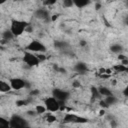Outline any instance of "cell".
<instances>
[{
  "mask_svg": "<svg viewBox=\"0 0 128 128\" xmlns=\"http://www.w3.org/2000/svg\"><path fill=\"white\" fill-rule=\"evenodd\" d=\"M29 24H27L25 21H22V20H18V19H14L12 20L11 22V25H10V31L11 33L14 35V37H17V36H20L25 30H26V27L28 26Z\"/></svg>",
  "mask_w": 128,
  "mask_h": 128,
  "instance_id": "obj_1",
  "label": "cell"
},
{
  "mask_svg": "<svg viewBox=\"0 0 128 128\" xmlns=\"http://www.w3.org/2000/svg\"><path fill=\"white\" fill-rule=\"evenodd\" d=\"M10 128H28V122L20 115L14 114L9 119Z\"/></svg>",
  "mask_w": 128,
  "mask_h": 128,
  "instance_id": "obj_2",
  "label": "cell"
},
{
  "mask_svg": "<svg viewBox=\"0 0 128 128\" xmlns=\"http://www.w3.org/2000/svg\"><path fill=\"white\" fill-rule=\"evenodd\" d=\"M26 49L31 53H44L46 51V46L38 40H32L26 46Z\"/></svg>",
  "mask_w": 128,
  "mask_h": 128,
  "instance_id": "obj_3",
  "label": "cell"
},
{
  "mask_svg": "<svg viewBox=\"0 0 128 128\" xmlns=\"http://www.w3.org/2000/svg\"><path fill=\"white\" fill-rule=\"evenodd\" d=\"M44 106H45L46 110H48L50 112H57L60 110V102L52 96L47 97L44 100Z\"/></svg>",
  "mask_w": 128,
  "mask_h": 128,
  "instance_id": "obj_4",
  "label": "cell"
},
{
  "mask_svg": "<svg viewBox=\"0 0 128 128\" xmlns=\"http://www.w3.org/2000/svg\"><path fill=\"white\" fill-rule=\"evenodd\" d=\"M23 61L29 67H34V66H37L38 64H40V61H39L37 55H35V54L31 53V52H28V51L24 53Z\"/></svg>",
  "mask_w": 128,
  "mask_h": 128,
  "instance_id": "obj_5",
  "label": "cell"
},
{
  "mask_svg": "<svg viewBox=\"0 0 128 128\" xmlns=\"http://www.w3.org/2000/svg\"><path fill=\"white\" fill-rule=\"evenodd\" d=\"M63 122L64 123H87L88 120L85 117H81L72 113H67L63 118Z\"/></svg>",
  "mask_w": 128,
  "mask_h": 128,
  "instance_id": "obj_6",
  "label": "cell"
},
{
  "mask_svg": "<svg viewBox=\"0 0 128 128\" xmlns=\"http://www.w3.org/2000/svg\"><path fill=\"white\" fill-rule=\"evenodd\" d=\"M70 96V93L64 89H59V88H55L52 91V97H54L56 100H58L59 102H65Z\"/></svg>",
  "mask_w": 128,
  "mask_h": 128,
  "instance_id": "obj_7",
  "label": "cell"
},
{
  "mask_svg": "<svg viewBox=\"0 0 128 128\" xmlns=\"http://www.w3.org/2000/svg\"><path fill=\"white\" fill-rule=\"evenodd\" d=\"M9 84L11 86V89L13 90H20L22 88H26L29 86L27 81L22 78H11Z\"/></svg>",
  "mask_w": 128,
  "mask_h": 128,
  "instance_id": "obj_8",
  "label": "cell"
},
{
  "mask_svg": "<svg viewBox=\"0 0 128 128\" xmlns=\"http://www.w3.org/2000/svg\"><path fill=\"white\" fill-rule=\"evenodd\" d=\"M34 16L40 20H44V21H47L50 19V14L48 12L47 9H44V8H39L35 11L34 13Z\"/></svg>",
  "mask_w": 128,
  "mask_h": 128,
  "instance_id": "obj_9",
  "label": "cell"
},
{
  "mask_svg": "<svg viewBox=\"0 0 128 128\" xmlns=\"http://www.w3.org/2000/svg\"><path fill=\"white\" fill-rule=\"evenodd\" d=\"M87 69H88L87 65L85 63H83V62H78L74 66V70L76 72H78V73H85L87 71Z\"/></svg>",
  "mask_w": 128,
  "mask_h": 128,
  "instance_id": "obj_10",
  "label": "cell"
},
{
  "mask_svg": "<svg viewBox=\"0 0 128 128\" xmlns=\"http://www.w3.org/2000/svg\"><path fill=\"white\" fill-rule=\"evenodd\" d=\"M97 89H98V92H99V95H100V96L107 97V96L112 95V91H111L109 88L105 87V86H99Z\"/></svg>",
  "mask_w": 128,
  "mask_h": 128,
  "instance_id": "obj_11",
  "label": "cell"
},
{
  "mask_svg": "<svg viewBox=\"0 0 128 128\" xmlns=\"http://www.w3.org/2000/svg\"><path fill=\"white\" fill-rule=\"evenodd\" d=\"M103 101H104V102L107 104V106L109 107V106H111V105L116 104V103L118 102V98L112 94V95H110V96L104 97V100H103Z\"/></svg>",
  "mask_w": 128,
  "mask_h": 128,
  "instance_id": "obj_12",
  "label": "cell"
},
{
  "mask_svg": "<svg viewBox=\"0 0 128 128\" xmlns=\"http://www.w3.org/2000/svg\"><path fill=\"white\" fill-rule=\"evenodd\" d=\"M11 90V86L8 82L6 81H3V80H0V92L2 93H7Z\"/></svg>",
  "mask_w": 128,
  "mask_h": 128,
  "instance_id": "obj_13",
  "label": "cell"
},
{
  "mask_svg": "<svg viewBox=\"0 0 128 128\" xmlns=\"http://www.w3.org/2000/svg\"><path fill=\"white\" fill-rule=\"evenodd\" d=\"M73 4L77 8H83L87 5H89L90 1H88V0H73Z\"/></svg>",
  "mask_w": 128,
  "mask_h": 128,
  "instance_id": "obj_14",
  "label": "cell"
},
{
  "mask_svg": "<svg viewBox=\"0 0 128 128\" xmlns=\"http://www.w3.org/2000/svg\"><path fill=\"white\" fill-rule=\"evenodd\" d=\"M110 50H111L113 53H117V54H119V53L122 52L123 47H122L120 44H113V45L110 47Z\"/></svg>",
  "mask_w": 128,
  "mask_h": 128,
  "instance_id": "obj_15",
  "label": "cell"
},
{
  "mask_svg": "<svg viewBox=\"0 0 128 128\" xmlns=\"http://www.w3.org/2000/svg\"><path fill=\"white\" fill-rule=\"evenodd\" d=\"M0 128H10L9 120L2 116H0Z\"/></svg>",
  "mask_w": 128,
  "mask_h": 128,
  "instance_id": "obj_16",
  "label": "cell"
},
{
  "mask_svg": "<svg viewBox=\"0 0 128 128\" xmlns=\"http://www.w3.org/2000/svg\"><path fill=\"white\" fill-rule=\"evenodd\" d=\"M113 69L116 71V72H126L128 70V67L127 66H124L122 64H117L113 67Z\"/></svg>",
  "mask_w": 128,
  "mask_h": 128,
  "instance_id": "obj_17",
  "label": "cell"
},
{
  "mask_svg": "<svg viewBox=\"0 0 128 128\" xmlns=\"http://www.w3.org/2000/svg\"><path fill=\"white\" fill-rule=\"evenodd\" d=\"M2 38L4 40H11L12 38H14V35L11 33L10 30H6V31H4L2 33Z\"/></svg>",
  "mask_w": 128,
  "mask_h": 128,
  "instance_id": "obj_18",
  "label": "cell"
},
{
  "mask_svg": "<svg viewBox=\"0 0 128 128\" xmlns=\"http://www.w3.org/2000/svg\"><path fill=\"white\" fill-rule=\"evenodd\" d=\"M35 112H36L37 114H43V113L46 112V108H45V106H43V105H37V106L35 107Z\"/></svg>",
  "mask_w": 128,
  "mask_h": 128,
  "instance_id": "obj_19",
  "label": "cell"
},
{
  "mask_svg": "<svg viewBox=\"0 0 128 128\" xmlns=\"http://www.w3.org/2000/svg\"><path fill=\"white\" fill-rule=\"evenodd\" d=\"M91 93H92V97L93 98H98V97H100V95H99V92H98V89L96 88V87H91Z\"/></svg>",
  "mask_w": 128,
  "mask_h": 128,
  "instance_id": "obj_20",
  "label": "cell"
},
{
  "mask_svg": "<svg viewBox=\"0 0 128 128\" xmlns=\"http://www.w3.org/2000/svg\"><path fill=\"white\" fill-rule=\"evenodd\" d=\"M63 6L66 7V8H71L72 6H74L73 0H64L63 1Z\"/></svg>",
  "mask_w": 128,
  "mask_h": 128,
  "instance_id": "obj_21",
  "label": "cell"
},
{
  "mask_svg": "<svg viewBox=\"0 0 128 128\" xmlns=\"http://www.w3.org/2000/svg\"><path fill=\"white\" fill-rule=\"evenodd\" d=\"M68 44L66 43V42H64V41H56L55 42V46L57 47V48H64V47H66Z\"/></svg>",
  "mask_w": 128,
  "mask_h": 128,
  "instance_id": "obj_22",
  "label": "cell"
},
{
  "mask_svg": "<svg viewBox=\"0 0 128 128\" xmlns=\"http://www.w3.org/2000/svg\"><path fill=\"white\" fill-rule=\"evenodd\" d=\"M29 100H18L16 101V105L17 106H23V105H28Z\"/></svg>",
  "mask_w": 128,
  "mask_h": 128,
  "instance_id": "obj_23",
  "label": "cell"
},
{
  "mask_svg": "<svg viewBox=\"0 0 128 128\" xmlns=\"http://www.w3.org/2000/svg\"><path fill=\"white\" fill-rule=\"evenodd\" d=\"M47 121L48 122H50V123H52V122H54V121H56V117L54 116V115H51V114H49L48 116H47Z\"/></svg>",
  "mask_w": 128,
  "mask_h": 128,
  "instance_id": "obj_24",
  "label": "cell"
},
{
  "mask_svg": "<svg viewBox=\"0 0 128 128\" xmlns=\"http://www.w3.org/2000/svg\"><path fill=\"white\" fill-rule=\"evenodd\" d=\"M110 125H111V127H112V128H115V127L117 126V122H116L115 120H111V122H110Z\"/></svg>",
  "mask_w": 128,
  "mask_h": 128,
  "instance_id": "obj_25",
  "label": "cell"
},
{
  "mask_svg": "<svg viewBox=\"0 0 128 128\" xmlns=\"http://www.w3.org/2000/svg\"><path fill=\"white\" fill-rule=\"evenodd\" d=\"M27 114H28V115H32V116H35V115H37V113L35 112V110H34V111H31V110H29V111H27Z\"/></svg>",
  "mask_w": 128,
  "mask_h": 128,
  "instance_id": "obj_26",
  "label": "cell"
},
{
  "mask_svg": "<svg viewBox=\"0 0 128 128\" xmlns=\"http://www.w3.org/2000/svg\"><path fill=\"white\" fill-rule=\"evenodd\" d=\"M118 59L122 61V60H124V59H127V57H126L125 55H123V54H120V55L118 56Z\"/></svg>",
  "mask_w": 128,
  "mask_h": 128,
  "instance_id": "obj_27",
  "label": "cell"
},
{
  "mask_svg": "<svg viewBox=\"0 0 128 128\" xmlns=\"http://www.w3.org/2000/svg\"><path fill=\"white\" fill-rule=\"evenodd\" d=\"M73 87H75V88L80 87V82H78V81H74V82H73Z\"/></svg>",
  "mask_w": 128,
  "mask_h": 128,
  "instance_id": "obj_28",
  "label": "cell"
},
{
  "mask_svg": "<svg viewBox=\"0 0 128 128\" xmlns=\"http://www.w3.org/2000/svg\"><path fill=\"white\" fill-rule=\"evenodd\" d=\"M30 94H31L32 96H34V95H37V94H39V90H32Z\"/></svg>",
  "mask_w": 128,
  "mask_h": 128,
  "instance_id": "obj_29",
  "label": "cell"
},
{
  "mask_svg": "<svg viewBox=\"0 0 128 128\" xmlns=\"http://www.w3.org/2000/svg\"><path fill=\"white\" fill-rule=\"evenodd\" d=\"M100 105H101L103 108H107V107H108V106H107V104H106L103 100H102V101H100Z\"/></svg>",
  "mask_w": 128,
  "mask_h": 128,
  "instance_id": "obj_30",
  "label": "cell"
},
{
  "mask_svg": "<svg viewBox=\"0 0 128 128\" xmlns=\"http://www.w3.org/2000/svg\"><path fill=\"white\" fill-rule=\"evenodd\" d=\"M54 3H55V1H45L44 2L45 5H51V4H54Z\"/></svg>",
  "mask_w": 128,
  "mask_h": 128,
  "instance_id": "obj_31",
  "label": "cell"
},
{
  "mask_svg": "<svg viewBox=\"0 0 128 128\" xmlns=\"http://www.w3.org/2000/svg\"><path fill=\"white\" fill-rule=\"evenodd\" d=\"M123 94H124V96H125V97H127V96H128V88H127V87L124 89V91H123Z\"/></svg>",
  "mask_w": 128,
  "mask_h": 128,
  "instance_id": "obj_32",
  "label": "cell"
},
{
  "mask_svg": "<svg viewBox=\"0 0 128 128\" xmlns=\"http://www.w3.org/2000/svg\"><path fill=\"white\" fill-rule=\"evenodd\" d=\"M80 45H81V46H85V45H86V41L81 40V41H80Z\"/></svg>",
  "mask_w": 128,
  "mask_h": 128,
  "instance_id": "obj_33",
  "label": "cell"
},
{
  "mask_svg": "<svg viewBox=\"0 0 128 128\" xmlns=\"http://www.w3.org/2000/svg\"><path fill=\"white\" fill-rule=\"evenodd\" d=\"M95 7H96V9H99V8H100V4H99V3H97V4L95 5Z\"/></svg>",
  "mask_w": 128,
  "mask_h": 128,
  "instance_id": "obj_34",
  "label": "cell"
},
{
  "mask_svg": "<svg viewBox=\"0 0 128 128\" xmlns=\"http://www.w3.org/2000/svg\"><path fill=\"white\" fill-rule=\"evenodd\" d=\"M104 113H105V110H103V109H102V110L100 111V115H103Z\"/></svg>",
  "mask_w": 128,
  "mask_h": 128,
  "instance_id": "obj_35",
  "label": "cell"
}]
</instances>
